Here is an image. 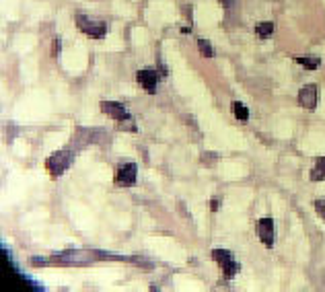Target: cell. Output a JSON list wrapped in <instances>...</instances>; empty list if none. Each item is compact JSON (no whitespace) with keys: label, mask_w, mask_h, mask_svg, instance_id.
<instances>
[{"label":"cell","mask_w":325,"mask_h":292,"mask_svg":"<svg viewBox=\"0 0 325 292\" xmlns=\"http://www.w3.org/2000/svg\"><path fill=\"white\" fill-rule=\"evenodd\" d=\"M76 27H78L85 35H89V37H93V39H103V37L107 35V31H109V25H107V23H103V21H93V19H89V17H85V15H78V17H76Z\"/></svg>","instance_id":"6da1fadb"},{"label":"cell","mask_w":325,"mask_h":292,"mask_svg":"<svg viewBox=\"0 0 325 292\" xmlns=\"http://www.w3.org/2000/svg\"><path fill=\"white\" fill-rule=\"evenodd\" d=\"M212 259L222 267V274H225L227 280H231V278H235L239 274V263L235 261V257H233L231 251H227V249H214L212 251Z\"/></svg>","instance_id":"7a4b0ae2"},{"label":"cell","mask_w":325,"mask_h":292,"mask_svg":"<svg viewBox=\"0 0 325 292\" xmlns=\"http://www.w3.org/2000/svg\"><path fill=\"white\" fill-rule=\"evenodd\" d=\"M72 159H74V155H72L70 151H60V153H54V155L46 161V167H48V171H50L54 177H58V175H62V173L70 167Z\"/></svg>","instance_id":"3957f363"},{"label":"cell","mask_w":325,"mask_h":292,"mask_svg":"<svg viewBox=\"0 0 325 292\" xmlns=\"http://www.w3.org/2000/svg\"><path fill=\"white\" fill-rule=\"evenodd\" d=\"M158 72L152 70V68H146V70H140L136 74V80L140 82V87L148 93V95H154L156 93V85H158Z\"/></svg>","instance_id":"277c9868"},{"label":"cell","mask_w":325,"mask_h":292,"mask_svg":"<svg viewBox=\"0 0 325 292\" xmlns=\"http://www.w3.org/2000/svg\"><path fill=\"white\" fill-rule=\"evenodd\" d=\"M138 177V167L134 163H126L121 167H117L115 171V183L117 185H134Z\"/></svg>","instance_id":"5b68a950"},{"label":"cell","mask_w":325,"mask_h":292,"mask_svg":"<svg viewBox=\"0 0 325 292\" xmlns=\"http://www.w3.org/2000/svg\"><path fill=\"white\" fill-rule=\"evenodd\" d=\"M298 103H300V107L313 111L317 107V85H304L298 91Z\"/></svg>","instance_id":"8992f818"},{"label":"cell","mask_w":325,"mask_h":292,"mask_svg":"<svg viewBox=\"0 0 325 292\" xmlns=\"http://www.w3.org/2000/svg\"><path fill=\"white\" fill-rule=\"evenodd\" d=\"M101 111L107 113L109 117H113L115 121H124V119L130 117L126 107L121 103H117V101H101Z\"/></svg>","instance_id":"52a82bcc"},{"label":"cell","mask_w":325,"mask_h":292,"mask_svg":"<svg viewBox=\"0 0 325 292\" xmlns=\"http://www.w3.org/2000/svg\"><path fill=\"white\" fill-rule=\"evenodd\" d=\"M257 233H259L261 243L268 249H272V245H274V220L272 218H261L257 222Z\"/></svg>","instance_id":"ba28073f"},{"label":"cell","mask_w":325,"mask_h":292,"mask_svg":"<svg viewBox=\"0 0 325 292\" xmlns=\"http://www.w3.org/2000/svg\"><path fill=\"white\" fill-rule=\"evenodd\" d=\"M56 261H62V263H87V261H91V255L83 253V251H68V253L56 257Z\"/></svg>","instance_id":"9c48e42d"},{"label":"cell","mask_w":325,"mask_h":292,"mask_svg":"<svg viewBox=\"0 0 325 292\" xmlns=\"http://www.w3.org/2000/svg\"><path fill=\"white\" fill-rule=\"evenodd\" d=\"M294 62L304 66L307 70H317L321 66V58H317V56H296Z\"/></svg>","instance_id":"30bf717a"},{"label":"cell","mask_w":325,"mask_h":292,"mask_svg":"<svg viewBox=\"0 0 325 292\" xmlns=\"http://www.w3.org/2000/svg\"><path fill=\"white\" fill-rule=\"evenodd\" d=\"M325 179V157L317 159L313 171H311V181H323Z\"/></svg>","instance_id":"8fae6325"},{"label":"cell","mask_w":325,"mask_h":292,"mask_svg":"<svg viewBox=\"0 0 325 292\" xmlns=\"http://www.w3.org/2000/svg\"><path fill=\"white\" fill-rule=\"evenodd\" d=\"M255 33H257L261 39L270 37V35L274 33V23H272V21H261V23L255 27Z\"/></svg>","instance_id":"7c38bea8"},{"label":"cell","mask_w":325,"mask_h":292,"mask_svg":"<svg viewBox=\"0 0 325 292\" xmlns=\"http://www.w3.org/2000/svg\"><path fill=\"white\" fill-rule=\"evenodd\" d=\"M233 113H235V117H237L239 121H247V119H249V109H247L243 103H239V101L233 103Z\"/></svg>","instance_id":"4fadbf2b"},{"label":"cell","mask_w":325,"mask_h":292,"mask_svg":"<svg viewBox=\"0 0 325 292\" xmlns=\"http://www.w3.org/2000/svg\"><path fill=\"white\" fill-rule=\"evenodd\" d=\"M198 50H200V54H202V56H206V58H212V56H214L212 46H210L204 37H198Z\"/></svg>","instance_id":"5bb4252c"},{"label":"cell","mask_w":325,"mask_h":292,"mask_svg":"<svg viewBox=\"0 0 325 292\" xmlns=\"http://www.w3.org/2000/svg\"><path fill=\"white\" fill-rule=\"evenodd\" d=\"M315 212L325 220V200H317L315 202Z\"/></svg>","instance_id":"9a60e30c"},{"label":"cell","mask_w":325,"mask_h":292,"mask_svg":"<svg viewBox=\"0 0 325 292\" xmlns=\"http://www.w3.org/2000/svg\"><path fill=\"white\" fill-rule=\"evenodd\" d=\"M60 54V37H54V56Z\"/></svg>","instance_id":"2e32d148"},{"label":"cell","mask_w":325,"mask_h":292,"mask_svg":"<svg viewBox=\"0 0 325 292\" xmlns=\"http://www.w3.org/2000/svg\"><path fill=\"white\" fill-rule=\"evenodd\" d=\"M212 210H214V212L218 210V200H212Z\"/></svg>","instance_id":"e0dca14e"}]
</instances>
